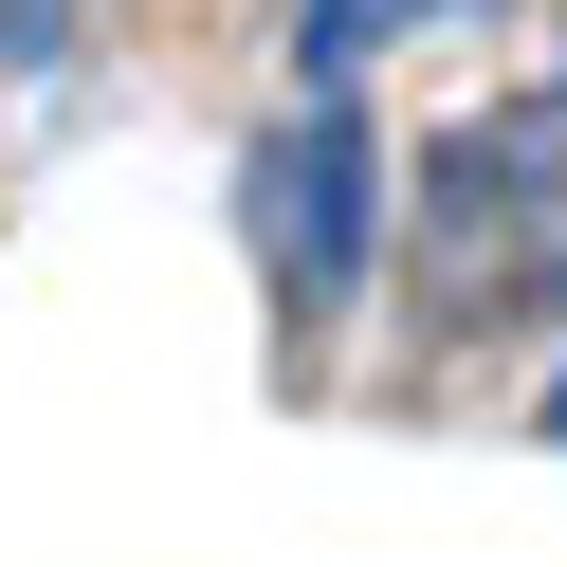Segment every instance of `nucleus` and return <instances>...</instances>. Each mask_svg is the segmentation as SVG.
<instances>
[{"instance_id":"f257e3e1","label":"nucleus","mask_w":567,"mask_h":567,"mask_svg":"<svg viewBox=\"0 0 567 567\" xmlns=\"http://www.w3.org/2000/svg\"><path fill=\"white\" fill-rule=\"evenodd\" d=\"M530 293H567V111H494L421 165V311L513 330Z\"/></svg>"},{"instance_id":"f03ea898","label":"nucleus","mask_w":567,"mask_h":567,"mask_svg":"<svg viewBox=\"0 0 567 567\" xmlns=\"http://www.w3.org/2000/svg\"><path fill=\"white\" fill-rule=\"evenodd\" d=\"M367 111L348 92H311L293 128L257 147V220H275V275H293V311H348L367 293Z\"/></svg>"},{"instance_id":"7ed1b4c3","label":"nucleus","mask_w":567,"mask_h":567,"mask_svg":"<svg viewBox=\"0 0 567 567\" xmlns=\"http://www.w3.org/2000/svg\"><path fill=\"white\" fill-rule=\"evenodd\" d=\"M384 19H403V0H311V19H293L311 92H348V74H367V55H384ZM421 19H440V0H421ZM457 19H476V0H457Z\"/></svg>"},{"instance_id":"20e7f679","label":"nucleus","mask_w":567,"mask_h":567,"mask_svg":"<svg viewBox=\"0 0 567 567\" xmlns=\"http://www.w3.org/2000/svg\"><path fill=\"white\" fill-rule=\"evenodd\" d=\"M74 19H92V0H0V74H55V55H74Z\"/></svg>"}]
</instances>
